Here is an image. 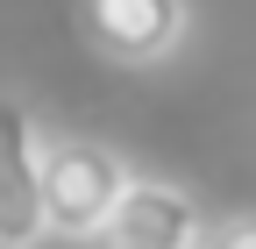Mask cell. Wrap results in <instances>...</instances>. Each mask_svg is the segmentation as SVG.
I'll return each mask as SVG.
<instances>
[{"label":"cell","mask_w":256,"mask_h":249,"mask_svg":"<svg viewBox=\"0 0 256 249\" xmlns=\"http://www.w3.org/2000/svg\"><path fill=\"white\" fill-rule=\"evenodd\" d=\"M121 185H128V164L107 142L43 136V228L57 242H92V228L121 200Z\"/></svg>","instance_id":"obj_1"},{"label":"cell","mask_w":256,"mask_h":249,"mask_svg":"<svg viewBox=\"0 0 256 249\" xmlns=\"http://www.w3.org/2000/svg\"><path fill=\"white\" fill-rule=\"evenodd\" d=\"M200 235H206V214L185 185L128 171L121 200L107 206V221L92 228L86 249H200Z\"/></svg>","instance_id":"obj_2"},{"label":"cell","mask_w":256,"mask_h":249,"mask_svg":"<svg viewBox=\"0 0 256 249\" xmlns=\"http://www.w3.org/2000/svg\"><path fill=\"white\" fill-rule=\"evenodd\" d=\"M43 235V136L14 92H0V249H36Z\"/></svg>","instance_id":"obj_3"},{"label":"cell","mask_w":256,"mask_h":249,"mask_svg":"<svg viewBox=\"0 0 256 249\" xmlns=\"http://www.w3.org/2000/svg\"><path fill=\"white\" fill-rule=\"evenodd\" d=\"M78 22L114 64H164L185 43V0H78Z\"/></svg>","instance_id":"obj_4"},{"label":"cell","mask_w":256,"mask_h":249,"mask_svg":"<svg viewBox=\"0 0 256 249\" xmlns=\"http://www.w3.org/2000/svg\"><path fill=\"white\" fill-rule=\"evenodd\" d=\"M200 249H256V214H228L200 235Z\"/></svg>","instance_id":"obj_5"}]
</instances>
